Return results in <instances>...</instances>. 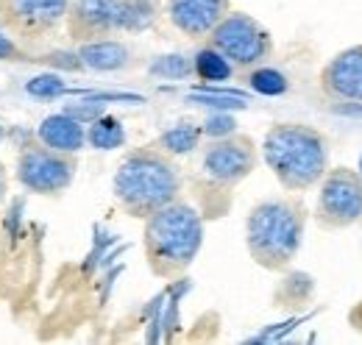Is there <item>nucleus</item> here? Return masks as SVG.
<instances>
[{"mask_svg":"<svg viewBox=\"0 0 362 345\" xmlns=\"http://www.w3.org/2000/svg\"><path fill=\"white\" fill-rule=\"evenodd\" d=\"M76 53H78L84 70H92V73H120L132 64V47L115 37L78 42Z\"/></svg>","mask_w":362,"mask_h":345,"instance_id":"4468645a","label":"nucleus"},{"mask_svg":"<svg viewBox=\"0 0 362 345\" xmlns=\"http://www.w3.org/2000/svg\"><path fill=\"white\" fill-rule=\"evenodd\" d=\"M349 326H351L357 334H362V298L349 309Z\"/></svg>","mask_w":362,"mask_h":345,"instance_id":"cd10ccee","label":"nucleus"},{"mask_svg":"<svg viewBox=\"0 0 362 345\" xmlns=\"http://www.w3.org/2000/svg\"><path fill=\"white\" fill-rule=\"evenodd\" d=\"M34 136L45 148L62 151V153H73V156H78L87 148V126H81L78 120H73L64 112H56V115L42 117Z\"/></svg>","mask_w":362,"mask_h":345,"instance_id":"ddd939ff","label":"nucleus"},{"mask_svg":"<svg viewBox=\"0 0 362 345\" xmlns=\"http://www.w3.org/2000/svg\"><path fill=\"white\" fill-rule=\"evenodd\" d=\"M31 62L47 64V67H53L56 73H59V70H62V73H81V70H84V64H81V59H78L76 50H50V53H42V56H34Z\"/></svg>","mask_w":362,"mask_h":345,"instance_id":"b1692460","label":"nucleus"},{"mask_svg":"<svg viewBox=\"0 0 362 345\" xmlns=\"http://www.w3.org/2000/svg\"><path fill=\"white\" fill-rule=\"evenodd\" d=\"M6 192H8V172H6V165L0 162V206L6 201Z\"/></svg>","mask_w":362,"mask_h":345,"instance_id":"c85d7f7f","label":"nucleus"},{"mask_svg":"<svg viewBox=\"0 0 362 345\" xmlns=\"http://www.w3.org/2000/svg\"><path fill=\"white\" fill-rule=\"evenodd\" d=\"M62 112H64V115H70L73 120H78L81 126H90L92 120H98L100 115H106V106H103L100 100H92V98H87V95H78V100L67 103Z\"/></svg>","mask_w":362,"mask_h":345,"instance_id":"5701e85b","label":"nucleus"},{"mask_svg":"<svg viewBox=\"0 0 362 345\" xmlns=\"http://www.w3.org/2000/svg\"><path fill=\"white\" fill-rule=\"evenodd\" d=\"M259 159L290 195L317 187L332 162L329 136L307 123H273L259 142Z\"/></svg>","mask_w":362,"mask_h":345,"instance_id":"f03ea898","label":"nucleus"},{"mask_svg":"<svg viewBox=\"0 0 362 345\" xmlns=\"http://www.w3.org/2000/svg\"><path fill=\"white\" fill-rule=\"evenodd\" d=\"M201 131H204L206 139H221V136H228V134L237 131V120H234L228 112H212V115L204 120Z\"/></svg>","mask_w":362,"mask_h":345,"instance_id":"393cba45","label":"nucleus"},{"mask_svg":"<svg viewBox=\"0 0 362 345\" xmlns=\"http://www.w3.org/2000/svg\"><path fill=\"white\" fill-rule=\"evenodd\" d=\"M315 223L326 231H346L362 223V175L354 168H329L317 181Z\"/></svg>","mask_w":362,"mask_h":345,"instance_id":"0eeeda50","label":"nucleus"},{"mask_svg":"<svg viewBox=\"0 0 362 345\" xmlns=\"http://www.w3.org/2000/svg\"><path fill=\"white\" fill-rule=\"evenodd\" d=\"M162 17L159 0H123L120 11V34H142L151 31Z\"/></svg>","mask_w":362,"mask_h":345,"instance_id":"2eb2a0df","label":"nucleus"},{"mask_svg":"<svg viewBox=\"0 0 362 345\" xmlns=\"http://www.w3.org/2000/svg\"><path fill=\"white\" fill-rule=\"evenodd\" d=\"M20 215H23V201H14V209H8V217H6V228H8V234H17Z\"/></svg>","mask_w":362,"mask_h":345,"instance_id":"bb28decb","label":"nucleus"},{"mask_svg":"<svg viewBox=\"0 0 362 345\" xmlns=\"http://www.w3.org/2000/svg\"><path fill=\"white\" fill-rule=\"evenodd\" d=\"M313 290H315L313 276H307V273H287L284 281H281L279 290H276V301L281 303V306L307 303L310 296H313Z\"/></svg>","mask_w":362,"mask_h":345,"instance_id":"aec40b11","label":"nucleus"},{"mask_svg":"<svg viewBox=\"0 0 362 345\" xmlns=\"http://www.w3.org/2000/svg\"><path fill=\"white\" fill-rule=\"evenodd\" d=\"M3 139H6V126L0 123V142H3Z\"/></svg>","mask_w":362,"mask_h":345,"instance_id":"c756f323","label":"nucleus"},{"mask_svg":"<svg viewBox=\"0 0 362 345\" xmlns=\"http://www.w3.org/2000/svg\"><path fill=\"white\" fill-rule=\"evenodd\" d=\"M201 139H204L201 126H195V123H179V126H173V129L162 131L153 145H156L162 153H168V156L176 159V156L192 153V151L201 145Z\"/></svg>","mask_w":362,"mask_h":345,"instance_id":"f3484780","label":"nucleus"},{"mask_svg":"<svg viewBox=\"0 0 362 345\" xmlns=\"http://www.w3.org/2000/svg\"><path fill=\"white\" fill-rule=\"evenodd\" d=\"M206 45L223 53L234 64V70L259 67L273 56L271 31L257 17L245 11H234V8L215 25V31L206 37Z\"/></svg>","mask_w":362,"mask_h":345,"instance_id":"39448f33","label":"nucleus"},{"mask_svg":"<svg viewBox=\"0 0 362 345\" xmlns=\"http://www.w3.org/2000/svg\"><path fill=\"white\" fill-rule=\"evenodd\" d=\"M0 62H25V53L17 45V40L0 34Z\"/></svg>","mask_w":362,"mask_h":345,"instance_id":"a878e982","label":"nucleus"},{"mask_svg":"<svg viewBox=\"0 0 362 345\" xmlns=\"http://www.w3.org/2000/svg\"><path fill=\"white\" fill-rule=\"evenodd\" d=\"M307 206L293 198H265L245 215V251L268 273H284L304 245Z\"/></svg>","mask_w":362,"mask_h":345,"instance_id":"20e7f679","label":"nucleus"},{"mask_svg":"<svg viewBox=\"0 0 362 345\" xmlns=\"http://www.w3.org/2000/svg\"><path fill=\"white\" fill-rule=\"evenodd\" d=\"M192 76L201 78L204 84H223L234 76V64L228 62L223 53H218L212 45H204L195 56H192Z\"/></svg>","mask_w":362,"mask_h":345,"instance_id":"dca6fc26","label":"nucleus"},{"mask_svg":"<svg viewBox=\"0 0 362 345\" xmlns=\"http://www.w3.org/2000/svg\"><path fill=\"white\" fill-rule=\"evenodd\" d=\"M357 172H360V175H362V156H360V168H357Z\"/></svg>","mask_w":362,"mask_h":345,"instance_id":"2f4dec72","label":"nucleus"},{"mask_svg":"<svg viewBox=\"0 0 362 345\" xmlns=\"http://www.w3.org/2000/svg\"><path fill=\"white\" fill-rule=\"evenodd\" d=\"M259 165V145L248 134H228L221 139H209L201 153V175L215 189H234L240 187Z\"/></svg>","mask_w":362,"mask_h":345,"instance_id":"6e6552de","label":"nucleus"},{"mask_svg":"<svg viewBox=\"0 0 362 345\" xmlns=\"http://www.w3.org/2000/svg\"><path fill=\"white\" fill-rule=\"evenodd\" d=\"M87 145L95 151H117L126 145V129L123 120H117L115 115H100L98 120H92L87 126Z\"/></svg>","mask_w":362,"mask_h":345,"instance_id":"a211bd4d","label":"nucleus"},{"mask_svg":"<svg viewBox=\"0 0 362 345\" xmlns=\"http://www.w3.org/2000/svg\"><path fill=\"white\" fill-rule=\"evenodd\" d=\"M70 11V0H6L3 25H8L20 40L40 42L56 34Z\"/></svg>","mask_w":362,"mask_h":345,"instance_id":"1a4fd4ad","label":"nucleus"},{"mask_svg":"<svg viewBox=\"0 0 362 345\" xmlns=\"http://www.w3.org/2000/svg\"><path fill=\"white\" fill-rule=\"evenodd\" d=\"M248 84L254 92H259V95H284L287 92V78H284V73H279V70H273L268 64H259V67H251V73H248Z\"/></svg>","mask_w":362,"mask_h":345,"instance_id":"4be33fe9","label":"nucleus"},{"mask_svg":"<svg viewBox=\"0 0 362 345\" xmlns=\"http://www.w3.org/2000/svg\"><path fill=\"white\" fill-rule=\"evenodd\" d=\"M123 0H70L67 11V37L73 42H90L100 37L120 34Z\"/></svg>","mask_w":362,"mask_h":345,"instance_id":"9d476101","label":"nucleus"},{"mask_svg":"<svg viewBox=\"0 0 362 345\" xmlns=\"http://www.w3.org/2000/svg\"><path fill=\"white\" fill-rule=\"evenodd\" d=\"M317 86L334 103H362V42L334 53L320 67Z\"/></svg>","mask_w":362,"mask_h":345,"instance_id":"f8f14e48","label":"nucleus"},{"mask_svg":"<svg viewBox=\"0 0 362 345\" xmlns=\"http://www.w3.org/2000/svg\"><path fill=\"white\" fill-rule=\"evenodd\" d=\"M231 11V0H165L162 14L181 37L206 42L215 25Z\"/></svg>","mask_w":362,"mask_h":345,"instance_id":"9b49d317","label":"nucleus"},{"mask_svg":"<svg viewBox=\"0 0 362 345\" xmlns=\"http://www.w3.org/2000/svg\"><path fill=\"white\" fill-rule=\"evenodd\" d=\"M148 76L162 81H184L192 76V59L184 53H162L148 64Z\"/></svg>","mask_w":362,"mask_h":345,"instance_id":"6ab92c4d","label":"nucleus"},{"mask_svg":"<svg viewBox=\"0 0 362 345\" xmlns=\"http://www.w3.org/2000/svg\"><path fill=\"white\" fill-rule=\"evenodd\" d=\"M76 172H78V159L73 153L45 148L37 139L20 148L14 165L17 184L31 195H45V198L67 192L76 181Z\"/></svg>","mask_w":362,"mask_h":345,"instance_id":"423d86ee","label":"nucleus"},{"mask_svg":"<svg viewBox=\"0 0 362 345\" xmlns=\"http://www.w3.org/2000/svg\"><path fill=\"white\" fill-rule=\"evenodd\" d=\"M184 178L173 156L162 153L153 142L132 148L112 175V195L117 206L134 220H145L156 209L181 198Z\"/></svg>","mask_w":362,"mask_h":345,"instance_id":"f257e3e1","label":"nucleus"},{"mask_svg":"<svg viewBox=\"0 0 362 345\" xmlns=\"http://www.w3.org/2000/svg\"><path fill=\"white\" fill-rule=\"evenodd\" d=\"M3 3H6V0H0V23H3Z\"/></svg>","mask_w":362,"mask_h":345,"instance_id":"7c9ffc66","label":"nucleus"},{"mask_svg":"<svg viewBox=\"0 0 362 345\" xmlns=\"http://www.w3.org/2000/svg\"><path fill=\"white\" fill-rule=\"evenodd\" d=\"M25 92L31 98H40V100H56V98H64L70 92V84L62 78V73L50 70V73H40V76H31L25 81Z\"/></svg>","mask_w":362,"mask_h":345,"instance_id":"412c9836","label":"nucleus"},{"mask_svg":"<svg viewBox=\"0 0 362 345\" xmlns=\"http://www.w3.org/2000/svg\"><path fill=\"white\" fill-rule=\"evenodd\" d=\"M142 228V251L151 273L162 281H176L184 276L204 248V215L187 201H173L153 215Z\"/></svg>","mask_w":362,"mask_h":345,"instance_id":"7ed1b4c3","label":"nucleus"}]
</instances>
